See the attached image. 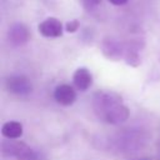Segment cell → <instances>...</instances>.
<instances>
[{
	"label": "cell",
	"mask_w": 160,
	"mask_h": 160,
	"mask_svg": "<svg viewBox=\"0 0 160 160\" xmlns=\"http://www.w3.org/2000/svg\"><path fill=\"white\" fill-rule=\"evenodd\" d=\"M92 109L100 120L114 125L126 121L130 115L121 96L114 91H98L92 99Z\"/></svg>",
	"instance_id": "6da1fadb"
},
{
	"label": "cell",
	"mask_w": 160,
	"mask_h": 160,
	"mask_svg": "<svg viewBox=\"0 0 160 160\" xmlns=\"http://www.w3.org/2000/svg\"><path fill=\"white\" fill-rule=\"evenodd\" d=\"M5 86L9 92L15 95H28L32 91V85L25 75H11L5 80Z\"/></svg>",
	"instance_id": "7a4b0ae2"
},
{
	"label": "cell",
	"mask_w": 160,
	"mask_h": 160,
	"mask_svg": "<svg viewBox=\"0 0 160 160\" xmlns=\"http://www.w3.org/2000/svg\"><path fill=\"white\" fill-rule=\"evenodd\" d=\"M101 52L106 59L118 61L125 55V46L112 38H106L101 42Z\"/></svg>",
	"instance_id": "3957f363"
},
{
	"label": "cell",
	"mask_w": 160,
	"mask_h": 160,
	"mask_svg": "<svg viewBox=\"0 0 160 160\" xmlns=\"http://www.w3.org/2000/svg\"><path fill=\"white\" fill-rule=\"evenodd\" d=\"M38 30L44 38H59L62 34V24L56 18H48L39 24Z\"/></svg>",
	"instance_id": "277c9868"
},
{
	"label": "cell",
	"mask_w": 160,
	"mask_h": 160,
	"mask_svg": "<svg viewBox=\"0 0 160 160\" xmlns=\"http://www.w3.org/2000/svg\"><path fill=\"white\" fill-rule=\"evenodd\" d=\"M29 38H30V32L24 24L16 22L10 26L8 32V39L14 46H21L26 44Z\"/></svg>",
	"instance_id": "5b68a950"
},
{
	"label": "cell",
	"mask_w": 160,
	"mask_h": 160,
	"mask_svg": "<svg viewBox=\"0 0 160 160\" xmlns=\"http://www.w3.org/2000/svg\"><path fill=\"white\" fill-rule=\"evenodd\" d=\"M54 99L64 106H70L76 100V91L71 85L61 84L54 90Z\"/></svg>",
	"instance_id": "8992f818"
},
{
	"label": "cell",
	"mask_w": 160,
	"mask_h": 160,
	"mask_svg": "<svg viewBox=\"0 0 160 160\" xmlns=\"http://www.w3.org/2000/svg\"><path fill=\"white\" fill-rule=\"evenodd\" d=\"M74 86L80 91H86L92 84V75L86 68H78L72 75Z\"/></svg>",
	"instance_id": "52a82bcc"
},
{
	"label": "cell",
	"mask_w": 160,
	"mask_h": 160,
	"mask_svg": "<svg viewBox=\"0 0 160 160\" xmlns=\"http://www.w3.org/2000/svg\"><path fill=\"white\" fill-rule=\"evenodd\" d=\"M26 146L25 142L16 139H8L1 142V154L4 156H18L20 151Z\"/></svg>",
	"instance_id": "ba28073f"
},
{
	"label": "cell",
	"mask_w": 160,
	"mask_h": 160,
	"mask_svg": "<svg viewBox=\"0 0 160 160\" xmlns=\"http://www.w3.org/2000/svg\"><path fill=\"white\" fill-rule=\"evenodd\" d=\"M22 132V125L19 121H8L1 126V135L5 139H20Z\"/></svg>",
	"instance_id": "9c48e42d"
},
{
	"label": "cell",
	"mask_w": 160,
	"mask_h": 160,
	"mask_svg": "<svg viewBox=\"0 0 160 160\" xmlns=\"http://www.w3.org/2000/svg\"><path fill=\"white\" fill-rule=\"evenodd\" d=\"M16 159L18 160H39V155L34 149H31L30 146L26 145L20 151V154L16 156Z\"/></svg>",
	"instance_id": "30bf717a"
},
{
	"label": "cell",
	"mask_w": 160,
	"mask_h": 160,
	"mask_svg": "<svg viewBox=\"0 0 160 160\" xmlns=\"http://www.w3.org/2000/svg\"><path fill=\"white\" fill-rule=\"evenodd\" d=\"M79 26H80V22H79L78 20H70V21L66 22L65 30H66L68 32H75V31L79 29Z\"/></svg>",
	"instance_id": "8fae6325"
},
{
	"label": "cell",
	"mask_w": 160,
	"mask_h": 160,
	"mask_svg": "<svg viewBox=\"0 0 160 160\" xmlns=\"http://www.w3.org/2000/svg\"><path fill=\"white\" fill-rule=\"evenodd\" d=\"M81 2H82V6H84L85 9L91 10V9L96 8V6L101 2V0H81Z\"/></svg>",
	"instance_id": "7c38bea8"
},
{
	"label": "cell",
	"mask_w": 160,
	"mask_h": 160,
	"mask_svg": "<svg viewBox=\"0 0 160 160\" xmlns=\"http://www.w3.org/2000/svg\"><path fill=\"white\" fill-rule=\"evenodd\" d=\"M109 2H111L112 5H116V6H120V5H124L128 2V0H109Z\"/></svg>",
	"instance_id": "4fadbf2b"
}]
</instances>
